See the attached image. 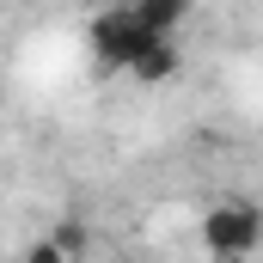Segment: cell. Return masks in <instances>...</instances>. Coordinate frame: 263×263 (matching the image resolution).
<instances>
[{
	"label": "cell",
	"instance_id": "6da1fadb",
	"mask_svg": "<svg viewBox=\"0 0 263 263\" xmlns=\"http://www.w3.org/2000/svg\"><path fill=\"white\" fill-rule=\"evenodd\" d=\"M86 49H92V62H98V67L129 73V80H141V86H165V80H178V62H184L178 37L153 31L129 0H117V6H104V12L92 18Z\"/></svg>",
	"mask_w": 263,
	"mask_h": 263
},
{
	"label": "cell",
	"instance_id": "7a4b0ae2",
	"mask_svg": "<svg viewBox=\"0 0 263 263\" xmlns=\"http://www.w3.org/2000/svg\"><path fill=\"white\" fill-rule=\"evenodd\" d=\"M202 245L214 263H251L263 245V214L251 196H220L202 220Z\"/></svg>",
	"mask_w": 263,
	"mask_h": 263
},
{
	"label": "cell",
	"instance_id": "3957f363",
	"mask_svg": "<svg viewBox=\"0 0 263 263\" xmlns=\"http://www.w3.org/2000/svg\"><path fill=\"white\" fill-rule=\"evenodd\" d=\"M129 6L153 25V31H165V37H178L184 18H190V0H129Z\"/></svg>",
	"mask_w": 263,
	"mask_h": 263
},
{
	"label": "cell",
	"instance_id": "277c9868",
	"mask_svg": "<svg viewBox=\"0 0 263 263\" xmlns=\"http://www.w3.org/2000/svg\"><path fill=\"white\" fill-rule=\"evenodd\" d=\"M25 263H67V257H62V245H55V239H37V245L25 251Z\"/></svg>",
	"mask_w": 263,
	"mask_h": 263
}]
</instances>
